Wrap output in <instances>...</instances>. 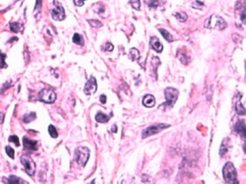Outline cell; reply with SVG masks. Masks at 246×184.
Instances as JSON below:
<instances>
[{
  "label": "cell",
  "instance_id": "obj_1",
  "mask_svg": "<svg viewBox=\"0 0 246 184\" xmlns=\"http://www.w3.org/2000/svg\"><path fill=\"white\" fill-rule=\"evenodd\" d=\"M205 26V28H208V29H215V30L222 31V30L225 29L227 24H226L225 21L224 20V18L221 17L220 16L213 14L206 19Z\"/></svg>",
  "mask_w": 246,
  "mask_h": 184
},
{
  "label": "cell",
  "instance_id": "obj_2",
  "mask_svg": "<svg viewBox=\"0 0 246 184\" xmlns=\"http://www.w3.org/2000/svg\"><path fill=\"white\" fill-rule=\"evenodd\" d=\"M223 175H224V179L227 183H238V181L236 180V178H237L236 170L234 167V165L230 162L226 163L225 165V167L223 169Z\"/></svg>",
  "mask_w": 246,
  "mask_h": 184
},
{
  "label": "cell",
  "instance_id": "obj_3",
  "mask_svg": "<svg viewBox=\"0 0 246 184\" xmlns=\"http://www.w3.org/2000/svg\"><path fill=\"white\" fill-rule=\"evenodd\" d=\"M75 160L80 166L84 167L90 157V150L86 147H78L75 151Z\"/></svg>",
  "mask_w": 246,
  "mask_h": 184
},
{
  "label": "cell",
  "instance_id": "obj_4",
  "mask_svg": "<svg viewBox=\"0 0 246 184\" xmlns=\"http://www.w3.org/2000/svg\"><path fill=\"white\" fill-rule=\"evenodd\" d=\"M169 124H166V123H158V124H155V125H151L148 128H146L143 131L142 133V137L146 138L150 136H152L155 134L159 133L160 131L164 130L165 128H169Z\"/></svg>",
  "mask_w": 246,
  "mask_h": 184
},
{
  "label": "cell",
  "instance_id": "obj_5",
  "mask_svg": "<svg viewBox=\"0 0 246 184\" xmlns=\"http://www.w3.org/2000/svg\"><path fill=\"white\" fill-rule=\"evenodd\" d=\"M21 163L23 164L24 168L25 169L26 173L29 175H33L36 170V165L34 161L31 159V156L27 155H23L21 156Z\"/></svg>",
  "mask_w": 246,
  "mask_h": 184
},
{
  "label": "cell",
  "instance_id": "obj_6",
  "mask_svg": "<svg viewBox=\"0 0 246 184\" xmlns=\"http://www.w3.org/2000/svg\"><path fill=\"white\" fill-rule=\"evenodd\" d=\"M56 93L53 91L51 89L45 88L38 94V99L46 103H52L56 100Z\"/></svg>",
  "mask_w": 246,
  "mask_h": 184
},
{
  "label": "cell",
  "instance_id": "obj_7",
  "mask_svg": "<svg viewBox=\"0 0 246 184\" xmlns=\"http://www.w3.org/2000/svg\"><path fill=\"white\" fill-rule=\"evenodd\" d=\"M164 96L166 98V102L164 104L169 107H172L178 97V90L174 88H167L164 90Z\"/></svg>",
  "mask_w": 246,
  "mask_h": 184
},
{
  "label": "cell",
  "instance_id": "obj_8",
  "mask_svg": "<svg viewBox=\"0 0 246 184\" xmlns=\"http://www.w3.org/2000/svg\"><path fill=\"white\" fill-rule=\"evenodd\" d=\"M53 4L55 5V7H54L53 10H51V17L56 21L64 20V17H65V13H64V7L57 0H54Z\"/></svg>",
  "mask_w": 246,
  "mask_h": 184
},
{
  "label": "cell",
  "instance_id": "obj_9",
  "mask_svg": "<svg viewBox=\"0 0 246 184\" xmlns=\"http://www.w3.org/2000/svg\"><path fill=\"white\" fill-rule=\"evenodd\" d=\"M97 89H98V84H97V80L94 77H91L90 79L88 80V82L85 83V86L84 89V92L90 96V95H92L95 92L97 91Z\"/></svg>",
  "mask_w": 246,
  "mask_h": 184
},
{
  "label": "cell",
  "instance_id": "obj_10",
  "mask_svg": "<svg viewBox=\"0 0 246 184\" xmlns=\"http://www.w3.org/2000/svg\"><path fill=\"white\" fill-rule=\"evenodd\" d=\"M23 143H24V148L25 150L27 151H35L37 149V141H33L29 138L25 137L23 138Z\"/></svg>",
  "mask_w": 246,
  "mask_h": 184
},
{
  "label": "cell",
  "instance_id": "obj_11",
  "mask_svg": "<svg viewBox=\"0 0 246 184\" xmlns=\"http://www.w3.org/2000/svg\"><path fill=\"white\" fill-rule=\"evenodd\" d=\"M150 45L151 47V49L154 50L155 51H157L158 53H160L163 51V44L160 43V40L158 39V37L157 36H151L150 39Z\"/></svg>",
  "mask_w": 246,
  "mask_h": 184
},
{
  "label": "cell",
  "instance_id": "obj_12",
  "mask_svg": "<svg viewBox=\"0 0 246 184\" xmlns=\"http://www.w3.org/2000/svg\"><path fill=\"white\" fill-rule=\"evenodd\" d=\"M143 104L147 108L154 107L156 104V99L152 95H145L143 98Z\"/></svg>",
  "mask_w": 246,
  "mask_h": 184
},
{
  "label": "cell",
  "instance_id": "obj_13",
  "mask_svg": "<svg viewBox=\"0 0 246 184\" xmlns=\"http://www.w3.org/2000/svg\"><path fill=\"white\" fill-rule=\"evenodd\" d=\"M235 131L239 135H241L243 138L245 137V126H244V121L240 120L238 121L235 125Z\"/></svg>",
  "mask_w": 246,
  "mask_h": 184
},
{
  "label": "cell",
  "instance_id": "obj_14",
  "mask_svg": "<svg viewBox=\"0 0 246 184\" xmlns=\"http://www.w3.org/2000/svg\"><path fill=\"white\" fill-rule=\"evenodd\" d=\"M129 57L131 61L139 60V57H140V53H139V50H137L136 48H131L129 52Z\"/></svg>",
  "mask_w": 246,
  "mask_h": 184
},
{
  "label": "cell",
  "instance_id": "obj_15",
  "mask_svg": "<svg viewBox=\"0 0 246 184\" xmlns=\"http://www.w3.org/2000/svg\"><path fill=\"white\" fill-rule=\"evenodd\" d=\"M110 117H109V116L105 115V114H103V113H101V112H98V114L96 115L95 119H96V121L98 122V123H106V122H108V121H109V119H110Z\"/></svg>",
  "mask_w": 246,
  "mask_h": 184
},
{
  "label": "cell",
  "instance_id": "obj_16",
  "mask_svg": "<svg viewBox=\"0 0 246 184\" xmlns=\"http://www.w3.org/2000/svg\"><path fill=\"white\" fill-rule=\"evenodd\" d=\"M10 29L11 31H13L15 33H18L19 31H23V26H22L21 24L18 23V22H13V23L10 24Z\"/></svg>",
  "mask_w": 246,
  "mask_h": 184
},
{
  "label": "cell",
  "instance_id": "obj_17",
  "mask_svg": "<svg viewBox=\"0 0 246 184\" xmlns=\"http://www.w3.org/2000/svg\"><path fill=\"white\" fill-rule=\"evenodd\" d=\"M159 32L162 34V36H164V38L166 40V41L168 42H172L173 41V36H171V34L170 33H169V31H166V30H164V29H161V28H159L158 29Z\"/></svg>",
  "mask_w": 246,
  "mask_h": 184
},
{
  "label": "cell",
  "instance_id": "obj_18",
  "mask_svg": "<svg viewBox=\"0 0 246 184\" xmlns=\"http://www.w3.org/2000/svg\"><path fill=\"white\" fill-rule=\"evenodd\" d=\"M144 1L148 5L149 7H150V8H157L158 6L161 5L164 3L163 0H144Z\"/></svg>",
  "mask_w": 246,
  "mask_h": 184
},
{
  "label": "cell",
  "instance_id": "obj_19",
  "mask_svg": "<svg viewBox=\"0 0 246 184\" xmlns=\"http://www.w3.org/2000/svg\"><path fill=\"white\" fill-rule=\"evenodd\" d=\"M37 118L36 113L35 112H31L29 114H26L25 116L23 117V122L25 123H29L32 122L33 120H35Z\"/></svg>",
  "mask_w": 246,
  "mask_h": 184
},
{
  "label": "cell",
  "instance_id": "obj_20",
  "mask_svg": "<svg viewBox=\"0 0 246 184\" xmlns=\"http://www.w3.org/2000/svg\"><path fill=\"white\" fill-rule=\"evenodd\" d=\"M191 6L195 9L202 10L205 6V1L204 0H191Z\"/></svg>",
  "mask_w": 246,
  "mask_h": 184
},
{
  "label": "cell",
  "instance_id": "obj_21",
  "mask_svg": "<svg viewBox=\"0 0 246 184\" xmlns=\"http://www.w3.org/2000/svg\"><path fill=\"white\" fill-rule=\"evenodd\" d=\"M236 113L240 116H244L245 115V108L244 107V105L242 104V102L239 101H237L236 105Z\"/></svg>",
  "mask_w": 246,
  "mask_h": 184
},
{
  "label": "cell",
  "instance_id": "obj_22",
  "mask_svg": "<svg viewBox=\"0 0 246 184\" xmlns=\"http://www.w3.org/2000/svg\"><path fill=\"white\" fill-rule=\"evenodd\" d=\"M72 41L74 44H78V45H84V39L81 35L77 34V33H75L74 36L72 37Z\"/></svg>",
  "mask_w": 246,
  "mask_h": 184
},
{
  "label": "cell",
  "instance_id": "obj_23",
  "mask_svg": "<svg viewBox=\"0 0 246 184\" xmlns=\"http://www.w3.org/2000/svg\"><path fill=\"white\" fill-rule=\"evenodd\" d=\"M174 16L178 18V20L179 21V22H185V21L187 20V18H188V16L185 12H181V13L180 12H177V13H175Z\"/></svg>",
  "mask_w": 246,
  "mask_h": 184
},
{
  "label": "cell",
  "instance_id": "obj_24",
  "mask_svg": "<svg viewBox=\"0 0 246 184\" xmlns=\"http://www.w3.org/2000/svg\"><path fill=\"white\" fill-rule=\"evenodd\" d=\"M88 23H89V24L91 25V26L93 27V28H100V27H102L103 26V24L100 22V21L95 20V19H90V20H88Z\"/></svg>",
  "mask_w": 246,
  "mask_h": 184
},
{
  "label": "cell",
  "instance_id": "obj_25",
  "mask_svg": "<svg viewBox=\"0 0 246 184\" xmlns=\"http://www.w3.org/2000/svg\"><path fill=\"white\" fill-rule=\"evenodd\" d=\"M48 131H49V134L52 138H57L58 136V134L57 132L56 128L53 126V125H50L49 128H48Z\"/></svg>",
  "mask_w": 246,
  "mask_h": 184
},
{
  "label": "cell",
  "instance_id": "obj_26",
  "mask_svg": "<svg viewBox=\"0 0 246 184\" xmlns=\"http://www.w3.org/2000/svg\"><path fill=\"white\" fill-rule=\"evenodd\" d=\"M160 63H161V62H160L158 56H152V58H151V64L153 66V69L155 70V71H157V67L160 65Z\"/></svg>",
  "mask_w": 246,
  "mask_h": 184
},
{
  "label": "cell",
  "instance_id": "obj_27",
  "mask_svg": "<svg viewBox=\"0 0 246 184\" xmlns=\"http://www.w3.org/2000/svg\"><path fill=\"white\" fill-rule=\"evenodd\" d=\"M7 182L8 183H20L21 178L15 176V175H10V177L7 179Z\"/></svg>",
  "mask_w": 246,
  "mask_h": 184
},
{
  "label": "cell",
  "instance_id": "obj_28",
  "mask_svg": "<svg viewBox=\"0 0 246 184\" xmlns=\"http://www.w3.org/2000/svg\"><path fill=\"white\" fill-rule=\"evenodd\" d=\"M6 54H4L2 53L1 51H0V69H3V68H5L7 67L6 63H5V58H6Z\"/></svg>",
  "mask_w": 246,
  "mask_h": 184
},
{
  "label": "cell",
  "instance_id": "obj_29",
  "mask_svg": "<svg viewBox=\"0 0 246 184\" xmlns=\"http://www.w3.org/2000/svg\"><path fill=\"white\" fill-rule=\"evenodd\" d=\"M5 152L8 155V156L11 159H14L15 157V154H14V149L10 147V146H6L5 147Z\"/></svg>",
  "mask_w": 246,
  "mask_h": 184
},
{
  "label": "cell",
  "instance_id": "obj_30",
  "mask_svg": "<svg viewBox=\"0 0 246 184\" xmlns=\"http://www.w3.org/2000/svg\"><path fill=\"white\" fill-rule=\"evenodd\" d=\"M130 4L131 5V6L133 7L135 10H140V6H141L140 0H131V1H130Z\"/></svg>",
  "mask_w": 246,
  "mask_h": 184
},
{
  "label": "cell",
  "instance_id": "obj_31",
  "mask_svg": "<svg viewBox=\"0 0 246 184\" xmlns=\"http://www.w3.org/2000/svg\"><path fill=\"white\" fill-rule=\"evenodd\" d=\"M178 57L179 58V60L184 64H187L188 63V62H189V58H188V56H186L185 54H184V53H182V54H179L178 53Z\"/></svg>",
  "mask_w": 246,
  "mask_h": 184
},
{
  "label": "cell",
  "instance_id": "obj_32",
  "mask_svg": "<svg viewBox=\"0 0 246 184\" xmlns=\"http://www.w3.org/2000/svg\"><path fill=\"white\" fill-rule=\"evenodd\" d=\"M9 142H12V143H15V145L17 146V147L20 146L19 139H18V137L17 136H15V135H13V136H10V137H9Z\"/></svg>",
  "mask_w": 246,
  "mask_h": 184
},
{
  "label": "cell",
  "instance_id": "obj_33",
  "mask_svg": "<svg viewBox=\"0 0 246 184\" xmlns=\"http://www.w3.org/2000/svg\"><path fill=\"white\" fill-rule=\"evenodd\" d=\"M227 149H228V148H227V144L225 143V141L224 140V142L222 143L220 148V152H219L220 155H224V154H225L226 152H227Z\"/></svg>",
  "mask_w": 246,
  "mask_h": 184
},
{
  "label": "cell",
  "instance_id": "obj_34",
  "mask_svg": "<svg viewBox=\"0 0 246 184\" xmlns=\"http://www.w3.org/2000/svg\"><path fill=\"white\" fill-rule=\"evenodd\" d=\"M113 49H114V46L111 44V43H106L105 44V45H104V51H112Z\"/></svg>",
  "mask_w": 246,
  "mask_h": 184
},
{
  "label": "cell",
  "instance_id": "obj_35",
  "mask_svg": "<svg viewBox=\"0 0 246 184\" xmlns=\"http://www.w3.org/2000/svg\"><path fill=\"white\" fill-rule=\"evenodd\" d=\"M104 11H105V7H104L103 5H101V6L99 7V10H97V12L98 13V15L102 16V17H103V13Z\"/></svg>",
  "mask_w": 246,
  "mask_h": 184
},
{
  "label": "cell",
  "instance_id": "obj_36",
  "mask_svg": "<svg viewBox=\"0 0 246 184\" xmlns=\"http://www.w3.org/2000/svg\"><path fill=\"white\" fill-rule=\"evenodd\" d=\"M99 100H100V102H101L102 104H104V103L106 102V96H105V95H101V96H100V98H99Z\"/></svg>",
  "mask_w": 246,
  "mask_h": 184
},
{
  "label": "cell",
  "instance_id": "obj_37",
  "mask_svg": "<svg viewBox=\"0 0 246 184\" xmlns=\"http://www.w3.org/2000/svg\"><path fill=\"white\" fill-rule=\"evenodd\" d=\"M74 3L77 6H82L84 5V1L82 0H74Z\"/></svg>",
  "mask_w": 246,
  "mask_h": 184
},
{
  "label": "cell",
  "instance_id": "obj_38",
  "mask_svg": "<svg viewBox=\"0 0 246 184\" xmlns=\"http://www.w3.org/2000/svg\"><path fill=\"white\" fill-rule=\"evenodd\" d=\"M3 122H4V114L0 113V123H2Z\"/></svg>",
  "mask_w": 246,
  "mask_h": 184
},
{
  "label": "cell",
  "instance_id": "obj_39",
  "mask_svg": "<svg viewBox=\"0 0 246 184\" xmlns=\"http://www.w3.org/2000/svg\"><path fill=\"white\" fill-rule=\"evenodd\" d=\"M82 1H84V0H82Z\"/></svg>",
  "mask_w": 246,
  "mask_h": 184
}]
</instances>
